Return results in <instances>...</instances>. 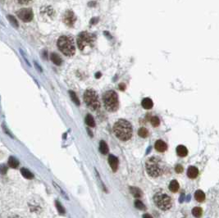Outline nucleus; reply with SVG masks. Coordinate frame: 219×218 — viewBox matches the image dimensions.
<instances>
[{
    "label": "nucleus",
    "instance_id": "obj_29",
    "mask_svg": "<svg viewBox=\"0 0 219 218\" xmlns=\"http://www.w3.org/2000/svg\"><path fill=\"white\" fill-rule=\"evenodd\" d=\"M55 205H56V207H57V209H58V211L61 214H64L65 213V209H64V207L62 206V204L58 202V201H56L55 202Z\"/></svg>",
    "mask_w": 219,
    "mask_h": 218
},
{
    "label": "nucleus",
    "instance_id": "obj_2",
    "mask_svg": "<svg viewBox=\"0 0 219 218\" xmlns=\"http://www.w3.org/2000/svg\"><path fill=\"white\" fill-rule=\"evenodd\" d=\"M164 163L157 157H151L145 163L146 172L151 177H158L164 172Z\"/></svg>",
    "mask_w": 219,
    "mask_h": 218
},
{
    "label": "nucleus",
    "instance_id": "obj_37",
    "mask_svg": "<svg viewBox=\"0 0 219 218\" xmlns=\"http://www.w3.org/2000/svg\"><path fill=\"white\" fill-rule=\"evenodd\" d=\"M144 217H151V216L148 215V214H145V215H144Z\"/></svg>",
    "mask_w": 219,
    "mask_h": 218
},
{
    "label": "nucleus",
    "instance_id": "obj_36",
    "mask_svg": "<svg viewBox=\"0 0 219 218\" xmlns=\"http://www.w3.org/2000/svg\"><path fill=\"white\" fill-rule=\"evenodd\" d=\"M95 76H96V78H99V77L101 76V73H99V72H98V73H97V74H96V75H95Z\"/></svg>",
    "mask_w": 219,
    "mask_h": 218
},
{
    "label": "nucleus",
    "instance_id": "obj_14",
    "mask_svg": "<svg viewBox=\"0 0 219 218\" xmlns=\"http://www.w3.org/2000/svg\"><path fill=\"white\" fill-rule=\"evenodd\" d=\"M141 105L144 109H151L154 106V103L152 101V99L150 98H145L142 100L141 102Z\"/></svg>",
    "mask_w": 219,
    "mask_h": 218
},
{
    "label": "nucleus",
    "instance_id": "obj_22",
    "mask_svg": "<svg viewBox=\"0 0 219 218\" xmlns=\"http://www.w3.org/2000/svg\"><path fill=\"white\" fill-rule=\"evenodd\" d=\"M131 192L133 196L135 197V198H140V197L142 196V191L139 189H138V188L131 187Z\"/></svg>",
    "mask_w": 219,
    "mask_h": 218
},
{
    "label": "nucleus",
    "instance_id": "obj_32",
    "mask_svg": "<svg viewBox=\"0 0 219 218\" xmlns=\"http://www.w3.org/2000/svg\"><path fill=\"white\" fill-rule=\"evenodd\" d=\"M6 172H7L6 166H4V165H1V166H0V173H2V174H5Z\"/></svg>",
    "mask_w": 219,
    "mask_h": 218
},
{
    "label": "nucleus",
    "instance_id": "obj_5",
    "mask_svg": "<svg viewBox=\"0 0 219 218\" xmlns=\"http://www.w3.org/2000/svg\"><path fill=\"white\" fill-rule=\"evenodd\" d=\"M154 202L156 206L163 211L170 209L173 206L172 198L163 192L156 193L154 196Z\"/></svg>",
    "mask_w": 219,
    "mask_h": 218
},
{
    "label": "nucleus",
    "instance_id": "obj_35",
    "mask_svg": "<svg viewBox=\"0 0 219 218\" xmlns=\"http://www.w3.org/2000/svg\"><path fill=\"white\" fill-rule=\"evenodd\" d=\"M119 88H120L121 90H124L125 88H126V85H125L124 84H120V85H119Z\"/></svg>",
    "mask_w": 219,
    "mask_h": 218
},
{
    "label": "nucleus",
    "instance_id": "obj_15",
    "mask_svg": "<svg viewBox=\"0 0 219 218\" xmlns=\"http://www.w3.org/2000/svg\"><path fill=\"white\" fill-rule=\"evenodd\" d=\"M177 153L180 157H184L185 156H187L188 154V150L185 147L184 145H179L177 148Z\"/></svg>",
    "mask_w": 219,
    "mask_h": 218
},
{
    "label": "nucleus",
    "instance_id": "obj_4",
    "mask_svg": "<svg viewBox=\"0 0 219 218\" xmlns=\"http://www.w3.org/2000/svg\"><path fill=\"white\" fill-rule=\"evenodd\" d=\"M103 101L106 109L109 112H116L119 107L118 96L113 90L105 92L103 95Z\"/></svg>",
    "mask_w": 219,
    "mask_h": 218
},
{
    "label": "nucleus",
    "instance_id": "obj_27",
    "mask_svg": "<svg viewBox=\"0 0 219 218\" xmlns=\"http://www.w3.org/2000/svg\"><path fill=\"white\" fill-rule=\"evenodd\" d=\"M150 121H151V124H152V126H154V127H158V126L160 125V120H159V118L158 116H153L151 118Z\"/></svg>",
    "mask_w": 219,
    "mask_h": 218
},
{
    "label": "nucleus",
    "instance_id": "obj_13",
    "mask_svg": "<svg viewBox=\"0 0 219 218\" xmlns=\"http://www.w3.org/2000/svg\"><path fill=\"white\" fill-rule=\"evenodd\" d=\"M199 175V170L198 168L195 167V166H190L188 170H187V176L188 177L190 178V179H195Z\"/></svg>",
    "mask_w": 219,
    "mask_h": 218
},
{
    "label": "nucleus",
    "instance_id": "obj_10",
    "mask_svg": "<svg viewBox=\"0 0 219 218\" xmlns=\"http://www.w3.org/2000/svg\"><path fill=\"white\" fill-rule=\"evenodd\" d=\"M41 15L42 16H46L48 17L52 18L55 16V11L50 6L48 7H44L41 8Z\"/></svg>",
    "mask_w": 219,
    "mask_h": 218
},
{
    "label": "nucleus",
    "instance_id": "obj_25",
    "mask_svg": "<svg viewBox=\"0 0 219 218\" xmlns=\"http://www.w3.org/2000/svg\"><path fill=\"white\" fill-rule=\"evenodd\" d=\"M202 212H203L202 208L201 207H194L193 210H192V214H193L195 217H201Z\"/></svg>",
    "mask_w": 219,
    "mask_h": 218
},
{
    "label": "nucleus",
    "instance_id": "obj_12",
    "mask_svg": "<svg viewBox=\"0 0 219 218\" xmlns=\"http://www.w3.org/2000/svg\"><path fill=\"white\" fill-rule=\"evenodd\" d=\"M108 162L109 165L113 172H117L118 167V159L114 155H109L108 157Z\"/></svg>",
    "mask_w": 219,
    "mask_h": 218
},
{
    "label": "nucleus",
    "instance_id": "obj_21",
    "mask_svg": "<svg viewBox=\"0 0 219 218\" xmlns=\"http://www.w3.org/2000/svg\"><path fill=\"white\" fill-rule=\"evenodd\" d=\"M8 166L12 167V168H17L19 166V161L15 157H11L8 159Z\"/></svg>",
    "mask_w": 219,
    "mask_h": 218
},
{
    "label": "nucleus",
    "instance_id": "obj_18",
    "mask_svg": "<svg viewBox=\"0 0 219 218\" xmlns=\"http://www.w3.org/2000/svg\"><path fill=\"white\" fill-rule=\"evenodd\" d=\"M51 60H52V62L55 65H61L62 64V62H63V60H62V58L59 57V55H58L57 53H55V52H53L51 54Z\"/></svg>",
    "mask_w": 219,
    "mask_h": 218
},
{
    "label": "nucleus",
    "instance_id": "obj_24",
    "mask_svg": "<svg viewBox=\"0 0 219 218\" xmlns=\"http://www.w3.org/2000/svg\"><path fill=\"white\" fill-rule=\"evenodd\" d=\"M21 172H22V176H23L24 177L26 178V179H32L33 178L32 173L30 172L29 170L26 169V168H22Z\"/></svg>",
    "mask_w": 219,
    "mask_h": 218
},
{
    "label": "nucleus",
    "instance_id": "obj_34",
    "mask_svg": "<svg viewBox=\"0 0 219 218\" xmlns=\"http://www.w3.org/2000/svg\"><path fill=\"white\" fill-rule=\"evenodd\" d=\"M30 1L31 0H18V2L20 3H22V4H27V3H29Z\"/></svg>",
    "mask_w": 219,
    "mask_h": 218
},
{
    "label": "nucleus",
    "instance_id": "obj_28",
    "mask_svg": "<svg viewBox=\"0 0 219 218\" xmlns=\"http://www.w3.org/2000/svg\"><path fill=\"white\" fill-rule=\"evenodd\" d=\"M135 206L136 208H138L139 210H144L145 209V207H144V203L139 199H136L135 202Z\"/></svg>",
    "mask_w": 219,
    "mask_h": 218
},
{
    "label": "nucleus",
    "instance_id": "obj_11",
    "mask_svg": "<svg viewBox=\"0 0 219 218\" xmlns=\"http://www.w3.org/2000/svg\"><path fill=\"white\" fill-rule=\"evenodd\" d=\"M154 148H155V149L158 152L163 153V152H165L167 149V145L164 141H162L161 139H158V140H157L155 142Z\"/></svg>",
    "mask_w": 219,
    "mask_h": 218
},
{
    "label": "nucleus",
    "instance_id": "obj_33",
    "mask_svg": "<svg viewBox=\"0 0 219 218\" xmlns=\"http://www.w3.org/2000/svg\"><path fill=\"white\" fill-rule=\"evenodd\" d=\"M98 22V18H97V17H94V18H92V19L90 20V24H91V25H94V24H96Z\"/></svg>",
    "mask_w": 219,
    "mask_h": 218
},
{
    "label": "nucleus",
    "instance_id": "obj_8",
    "mask_svg": "<svg viewBox=\"0 0 219 218\" xmlns=\"http://www.w3.org/2000/svg\"><path fill=\"white\" fill-rule=\"evenodd\" d=\"M18 16L24 22H30L33 19V11L29 8H22L18 11Z\"/></svg>",
    "mask_w": 219,
    "mask_h": 218
},
{
    "label": "nucleus",
    "instance_id": "obj_17",
    "mask_svg": "<svg viewBox=\"0 0 219 218\" xmlns=\"http://www.w3.org/2000/svg\"><path fill=\"white\" fill-rule=\"evenodd\" d=\"M195 198L198 202H204L205 199V194L202 190H197L195 193Z\"/></svg>",
    "mask_w": 219,
    "mask_h": 218
},
{
    "label": "nucleus",
    "instance_id": "obj_9",
    "mask_svg": "<svg viewBox=\"0 0 219 218\" xmlns=\"http://www.w3.org/2000/svg\"><path fill=\"white\" fill-rule=\"evenodd\" d=\"M76 21L74 12L72 11H67L63 15V22L69 27H72Z\"/></svg>",
    "mask_w": 219,
    "mask_h": 218
},
{
    "label": "nucleus",
    "instance_id": "obj_30",
    "mask_svg": "<svg viewBox=\"0 0 219 218\" xmlns=\"http://www.w3.org/2000/svg\"><path fill=\"white\" fill-rule=\"evenodd\" d=\"M7 18H8L9 22H11V24H12L13 26H15V27H18V21L15 19V17H12V16H10V15H8V16H7Z\"/></svg>",
    "mask_w": 219,
    "mask_h": 218
},
{
    "label": "nucleus",
    "instance_id": "obj_7",
    "mask_svg": "<svg viewBox=\"0 0 219 218\" xmlns=\"http://www.w3.org/2000/svg\"><path fill=\"white\" fill-rule=\"evenodd\" d=\"M84 101L90 109L94 111L100 108V103L98 100L97 93L94 89H87L84 94Z\"/></svg>",
    "mask_w": 219,
    "mask_h": 218
},
{
    "label": "nucleus",
    "instance_id": "obj_23",
    "mask_svg": "<svg viewBox=\"0 0 219 218\" xmlns=\"http://www.w3.org/2000/svg\"><path fill=\"white\" fill-rule=\"evenodd\" d=\"M138 135H139V136H140V137L146 138L149 136V131H148V130H147L146 128H144V127H141L140 129H139Z\"/></svg>",
    "mask_w": 219,
    "mask_h": 218
},
{
    "label": "nucleus",
    "instance_id": "obj_1",
    "mask_svg": "<svg viewBox=\"0 0 219 218\" xmlns=\"http://www.w3.org/2000/svg\"><path fill=\"white\" fill-rule=\"evenodd\" d=\"M113 131L116 136L120 140L127 141L132 136V126L128 120L120 119L114 124Z\"/></svg>",
    "mask_w": 219,
    "mask_h": 218
},
{
    "label": "nucleus",
    "instance_id": "obj_16",
    "mask_svg": "<svg viewBox=\"0 0 219 218\" xmlns=\"http://www.w3.org/2000/svg\"><path fill=\"white\" fill-rule=\"evenodd\" d=\"M179 186L180 185H179L178 181L176 180H173L169 184V189L173 193H177L179 190Z\"/></svg>",
    "mask_w": 219,
    "mask_h": 218
},
{
    "label": "nucleus",
    "instance_id": "obj_19",
    "mask_svg": "<svg viewBox=\"0 0 219 218\" xmlns=\"http://www.w3.org/2000/svg\"><path fill=\"white\" fill-rule=\"evenodd\" d=\"M99 151L101 152V153L103 154H107L108 153V144L104 142V140L100 141V143H99Z\"/></svg>",
    "mask_w": 219,
    "mask_h": 218
},
{
    "label": "nucleus",
    "instance_id": "obj_26",
    "mask_svg": "<svg viewBox=\"0 0 219 218\" xmlns=\"http://www.w3.org/2000/svg\"><path fill=\"white\" fill-rule=\"evenodd\" d=\"M69 94H70V97L71 98V100L74 102L75 105H77V106H79L80 105V101H79V98H77L76 96V94H75V93L74 91H69Z\"/></svg>",
    "mask_w": 219,
    "mask_h": 218
},
{
    "label": "nucleus",
    "instance_id": "obj_31",
    "mask_svg": "<svg viewBox=\"0 0 219 218\" xmlns=\"http://www.w3.org/2000/svg\"><path fill=\"white\" fill-rule=\"evenodd\" d=\"M175 171L177 173H181L183 172V167L181 165H177L175 167Z\"/></svg>",
    "mask_w": 219,
    "mask_h": 218
},
{
    "label": "nucleus",
    "instance_id": "obj_3",
    "mask_svg": "<svg viewBox=\"0 0 219 218\" xmlns=\"http://www.w3.org/2000/svg\"><path fill=\"white\" fill-rule=\"evenodd\" d=\"M58 47L59 50L66 56H72L75 52L74 40L69 35H63L58 40Z\"/></svg>",
    "mask_w": 219,
    "mask_h": 218
},
{
    "label": "nucleus",
    "instance_id": "obj_6",
    "mask_svg": "<svg viewBox=\"0 0 219 218\" xmlns=\"http://www.w3.org/2000/svg\"><path fill=\"white\" fill-rule=\"evenodd\" d=\"M95 42V35L89 32H81L77 37V45L80 50L84 51L87 48H91Z\"/></svg>",
    "mask_w": 219,
    "mask_h": 218
},
{
    "label": "nucleus",
    "instance_id": "obj_20",
    "mask_svg": "<svg viewBox=\"0 0 219 218\" xmlns=\"http://www.w3.org/2000/svg\"><path fill=\"white\" fill-rule=\"evenodd\" d=\"M86 123L88 126L90 127H94L95 126V121L94 119L91 115L88 114L86 117Z\"/></svg>",
    "mask_w": 219,
    "mask_h": 218
}]
</instances>
